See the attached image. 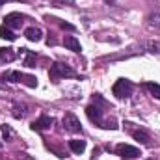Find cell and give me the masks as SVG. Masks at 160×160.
I'll use <instances>...</instances> for the list:
<instances>
[{
  "mask_svg": "<svg viewBox=\"0 0 160 160\" xmlns=\"http://www.w3.org/2000/svg\"><path fill=\"white\" fill-rule=\"evenodd\" d=\"M60 26H62L63 30H75V26H73V24H69V22H60Z\"/></svg>",
  "mask_w": 160,
  "mask_h": 160,
  "instance_id": "44dd1931",
  "label": "cell"
},
{
  "mask_svg": "<svg viewBox=\"0 0 160 160\" xmlns=\"http://www.w3.org/2000/svg\"><path fill=\"white\" fill-rule=\"evenodd\" d=\"M9 132H11V130H9V127H2V134H4L6 138L9 136Z\"/></svg>",
  "mask_w": 160,
  "mask_h": 160,
  "instance_id": "7402d4cb",
  "label": "cell"
},
{
  "mask_svg": "<svg viewBox=\"0 0 160 160\" xmlns=\"http://www.w3.org/2000/svg\"><path fill=\"white\" fill-rule=\"evenodd\" d=\"M147 26L151 30H160V8H155L147 15Z\"/></svg>",
  "mask_w": 160,
  "mask_h": 160,
  "instance_id": "9c48e42d",
  "label": "cell"
},
{
  "mask_svg": "<svg viewBox=\"0 0 160 160\" xmlns=\"http://www.w3.org/2000/svg\"><path fill=\"white\" fill-rule=\"evenodd\" d=\"M28 114V106L24 102H15L13 104V118L15 119H24Z\"/></svg>",
  "mask_w": 160,
  "mask_h": 160,
  "instance_id": "30bf717a",
  "label": "cell"
},
{
  "mask_svg": "<svg viewBox=\"0 0 160 160\" xmlns=\"http://www.w3.org/2000/svg\"><path fill=\"white\" fill-rule=\"evenodd\" d=\"M143 88H145L155 99H160V84H157V82H145Z\"/></svg>",
  "mask_w": 160,
  "mask_h": 160,
  "instance_id": "e0dca14e",
  "label": "cell"
},
{
  "mask_svg": "<svg viewBox=\"0 0 160 160\" xmlns=\"http://www.w3.org/2000/svg\"><path fill=\"white\" fill-rule=\"evenodd\" d=\"M63 127L69 130V132H82V125H80L78 118L75 116V114H65L63 116Z\"/></svg>",
  "mask_w": 160,
  "mask_h": 160,
  "instance_id": "5b68a950",
  "label": "cell"
},
{
  "mask_svg": "<svg viewBox=\"0 0 160 160\" xmlns=\"http://www.w3.org/2000/svg\"><path fill=\"white\" fill-rule=\"evenodd\" d=\"M19 50L24 56V65L26 67H36V54L32 50H28V48H19Z\"/></svg>",
  "mask_w": 160,
  "mask_h": 160,
  "instance_id": "5bb4252c",
  "label": "cell"
},
{
  "mask_svg": "<svg viewBox=\"0 0 160 160\" xmlns=\"http://www.w3.org/2000/svg\"><path fill=\"white\" fill-rule=\"evenodd\" d=\"M116 155H119L123 158H136V157H140V149L132 147V145H127V143H119L116 147Z\"/></svg>",
  "mask_w": 160,
  "mask_h": 160,
  "instance_id": "277c9868",
  "label": "cell"
},
{
  "mask_svg": "<svg viewBox=\"0 0 160 160\" xmlns=\"http://www.w3.org/2000/svg\"><path fill=\"white\" fill-rule=\"evenodd\" d=\"M24 36H26V39H28V41H34V43L41 41V38H43L41 30H39V28H36V26H30V28H26V30H24Z\"/></svg>",
  "mask_w": 160,
  "mask_h": 160,
  "instance_id": "8fae6325",
  "label": "cell"
},
{
  "mask_svg": "<svg viewBox=\"0 0 160 160\" xmlns=\"http://www.w3.org/2000/svg\"><path fill=\"white\" fill-rule=\"evenodd\" d=\"M63 45H65L69 50H73V52H80V50H82V47H80V41L77 39L75 36H65Z\"/></svg>",
  "mask_w": 160,
  "mask_h": 160,
  "instance_id": "7c38bea8",
  "label": "cell"
},
{
  "mask_svg": "<svg viewBox=\"0 0 160 160\" xmlns=\"http://www.w3.org/2000/svg\"><path fill=\"white\" fill-rule=\"evenodd\" d=\"M147 50H149L151 54L160 56V41H149V43H147Z\"/></svg>",
  "mask_w": 160,
  "mask_h": 160,
  "instance_id": "d6986e66",
  "label": "cell"
},
{
  "mask_svg": "<svg viewBox=\"0 0 160 160\" xmlns=\"http://www.w3.org/2000/svg\"><path fill=\"white\" fill-rule=\"evenodd\" d=\"M86 114H88L89 121H93V123H97V125L102 123V110H101L97 104H89V106L86 108Z\"/></svg>",
  "mask_w": 160,
  "mask_h": 160,
  "instance_id": "52a82bcc",
  "label": "cell"
},
{
  "mask_svg": "<svg viewBox=\"0 0 160 160\" xmlns=\"http://www.w3.org/2000/svg\"><path fill=\"white\" fill-rule=\"evenodd\" d=\"M48 77H50V80L58 82L60 78H73V77H77V73H75V69H73V67H69L67 63H62V62H54V63L50 65Z\"/></svg>",
  "mask_w": 160,
  "mask_h": 160,
  "instance_id": "6da1fadb",
  "label": "cell"
},
{
  "mask_svg": "<svg viewBox=\"0 0 160 160\" xmlns=\"http://www.w3.org/2000/svg\"><path fill=\"white\" fill-rule=\"evenodd\" d=\"M132 138H134L136 142H140L142 145H151V138H149V134L143 132V130H134V132H132Z\"/></svg>",
  "mask_w": 160,
  "mask_h": 160,
  "instance_id": "9a60e30c",
  "label": "cell"
},
{
  "mask_svg": "<svg viewBox=\"0 0 160 160\" xmlns=\"http://www.w3.org/2000/svg\"><path fill=\"white\" fill-rule=\"evenodd\" d=\"M69 149L75 153V155H80L86 151V142L84 140H71L69 142Z\"/></svg>",
  "mask_w": 160,
  "mask_h": 160,
  "instance_id": "2e32d148",
  "label": "cell"
},
{
  "mask_svg": "<svg viewBox=\"0 0 160 160\" xmlns=\"http://www.w3.org/2000/svg\"><path fill=\"white\" fill-rule=\"evenodd\" d=\"M104 2H106V4H114L116 0H104Z\"/></svg>",
  "mask_w": 160,
  "mask_h": 160,
  "instance_id": "603a6c76",
  "label": "cell"
},
{
  "mask_svg": "<svg viewBox=\"0 0 160 160\" xmlns=\"http://www.w3.org/2000/svg\"><path fill=\"white\" fill-rule=\"evenodd\" d=\"M149 160H155V158H149Z\"/></svg>",
  "mask_w": 160,
  "mask_h": 160,
  "instance_id": "d4e9b609",
  "label": "cell"
},
{
  "mask_svg": "<svg viewBox=\"0 0 160 160\" xmlns=\"http://www.w3.org/2000/svg\"><path fill=\"white\" fill-rule=\"evenodd\" d=\"M112 91H114V95H116L118 99H128V97L132 95V91H134V84L127 78H119L114 84Z\"/></svg>",
  "mask_w": 160,
  "mask_h": 160,
  "instance_id": "3957f363",
  "label": "cell"
},
{
  "mask_svg": "<svg viewBox=\"0 0 160 160\" xmlns=\"http://www.w3.org/2000/svg\"><path fill=\"white\" fill-rule=\"evenodd\" d=\"M17 58L13 48H0V63H9Z\"/></svg>",
  "mask_w": 160,
  "mask_h": 160,
  "instance_id": "4fadbf2b",
  "label": "cell"
},
{
  "mask_svg": "<svg viewBox=\"0 0 160 160\" xmlns=\"http://www.w3.org/2000/svg\"><path fill=\"white\" fill-rule=\"evenodd\" d=\"M6 4V0H0V6H4Z\"/></svg>",
  "mask_w": 160,
  "mask_h": 160,
  "instance_id": "cb8c5ba5",
  "label": "cell"
},
{
  "mask_svg": "<svg viewBox=\"0 0 160 160\" xmlns=\"http://www.w3.org/2000/svg\"><path fill=\"white\" fill-rule=\"evenodd\" d=\"M0 38H2V39H8V41H15V34L11 32V28L0 26Z\"/></svg>",
  "mask_w": 160,
  "mask_h": 160,
  "instance_id": "ac0fdd59",
  "label": "cell"
},
{
  "mask_svg": "<svg viewBox=\"0 0 160 160\" xmlns=\"http://www.w3.org/2000/svg\"><path fill=\"white\" fill-rule=\"evenodd\" d=\"M50 125H52V118H48V116H41L39 119H36L30 127H32V130L41 132V130H48V128H50Z\"/></svg>",
  "mask_w": 160,
  "mask_h": 160,
  "instance_id": "ba28073f",
  "label": "cell"
},
{
  "mask_svg": "<svg viewBox=\"0 0 160 160\" xmlns=\"http://www.w3.org/2000/svg\"><path fill=\"white\" fill-rule=\"evenodd\" d=\"M2 78L8 80V82H22L26 84L28 88H36L38 86V78L32 77V75H22L21 71H6L2 75Z\"/></svg>",
  "mask_w": 160,
  "mask_h": 160,
  "instance_id": "7a4b0ae2",
  "label": "cell"
},
{
  "mask_svg": "<svg viewBox=\"0 0 160 160\" xmlns=\"http://www.w3.org/2000/svg\"><path fill=\"white\" fill-rule=\"evenodd\" d=\"M54 4H58V6H65V4H69V6H73L75 4V0H52Z\"/></svg>",
  "mask_w": 160,
  "mask_h": 160,
  "instance_id": "ffe728a7",
  "label": "cell"
},
{
  "mask_svg": "<svg viewBox=\"0 0 160 160\" xmlns=\"http://www.w3.org/2000/svg\"><path fill=\"white\" fill-rule=\"evenodd\" d=\"M22 22H24V17L21 13H9L4 17V26L8 28H21Z\"/></svg>",
  "mask_w": 160,
  "mask_h": 160,
  "instance_id": "8992f818",
  "label": "cell"
}]
</instances>
